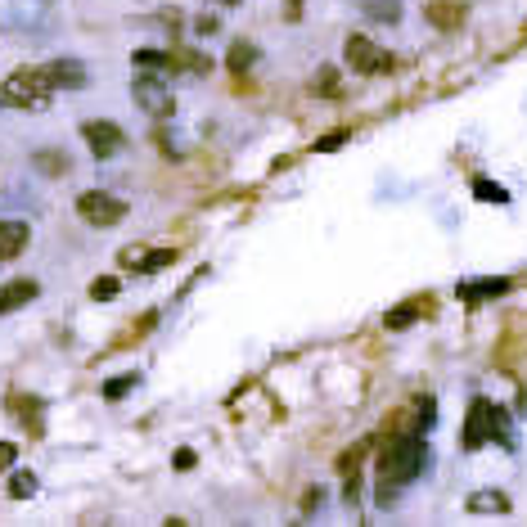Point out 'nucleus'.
<instances>
[{"instance_id":"f257e3e1","label":"nucleus","mask_w":527,"mask_h":527,"mask_svg":"<svg viewBox=\"0 0 527 527\" xmlns=\"http://www.w3.org/2000/svg\"><path fill=\"white\" fill-rule=\"evenodd\" d=\"M428 464V446H424V433L410 428V433H397L383 442V455H379V505H392L406 482H415Z\"/></svg>"},{"instance_id":"f03ea898","label":"nucleus","mask_w":527,"mask_h":527,"mask_svg":"<svg viewBox=\"0 0 527 527\" xmlns=\"http://www.w3.org/2000/svg\"><path fill=\"white\" fill-rule=\"evenodd\" d=\"M487 442L514 446V433H509V419H505V410H500L496 401H491V397H473L469 401V415H464L460 446H464V451H478V446H487Z\"/></svg>"},{"instance_id":"7ed1b4c3","label":"nucleus","mask_w":527,"mask_h":527,"mask_svg":"<svg viewBox=\"0 0 527 527\" xmlns=\"http://www.w3.org/2000/svg\"><path fill=\"white\" fill-rule=\"evenodd\" d=\"M0 95L14 104V109H28L41 113L50 109V95H55V82H50V68H14L0 86Z\"/></svg>"},{"instance_id":"20e7f679","label":"nucleus","mask_w":527,"mask_h":527,"mask_svg":"<svg viewBox=\"0 0 527 527\" xmlns=\"http://www.w3.org/2000/svg\"><path fill=\"white\" fill-rule=\"evenodd\" d=\"M343 55H347V64H352V73H361V77H383V73L397 68V59H392L383 46H374L370 37H347Z\"/></svg>"},{"instance_id":"39448f33","label":"nucleus","mask_w":527,"mask_h":527,"mask_svg":"<svg viewBox=\"0 0 527 527\" xmlns=\"http://www.w3.org/2000/svg\"><path fill=\"white\" fill-rule=\"evenodd\" d=\"M77 217H82L86 226L109 230V226H122V217H127V203L113 199V194H104V190H91V194H82V199H77Z\"/></svg>"},{"instance_id":"423d86ee","label":"nucleus","mask_w":527,"mask_h":527,"mask_svg":"<svg viewBox=\"0 0 527 527\" xmlns=\"http://www.w3.org/2000/svg\"><path fill=\"white\" fill-rule=\"evenodd\" d=\"M176 257H181V253H172V248H140V244H131V248H122V253H118V266H122V271H131V275H158V271H167Z\"/></svg>"},{"instance_id":"0eeeda50","label":"nucleus","mask_w":527,"mask_h":527,"mask_svg":"<svg viewBox=\"0 0 527 527\" xmlns=\"http://www.w3.org/2000/svg\"><path fill=\"white\" fill-rule=\"evenodd\" d=\"M131 91H136V104L149 113V118H172V113H176L172 91H167L158 77H136V86H131Z\"/></svg>"},{"instance_id":"6e6552de","label":"nucleus","mask_w":527,"mask_h":527,"mask_svg":"<svg viewBox=\"0 0 527 527\" xmlns=\"http://www.w3.org/2000/svg\"><path fill=\"white\" fill-rule=\"evenodd\" d=\"M82 140L91 145L95 158H113V154H122V145H127L122 127H113V122H82Z\"/></svg>"},{"instance_id":"1a4fd4ad","label":"nucleus","mask_w":527,"mask_h":527,"mask_svg":"<svg viewBox=\"0 0 527 527\" xmlns=\"http://www.w3.org/2000/svg\"><path fill=\"white\" fill-rule=\"evenodd\" d=\"M28 239H32L28 221H0V262H14L28 248Z\"/></svg>"},{"instance_id":"9d476101","label":"nucleus","mask_w":527,"mask_h":527,"mask_svg":"<svg viewBox=\"0 0 527 527\" xmlns=\"http://www.w3.org/2000/svg\"><path fill=\"white\" fill-rule=\"evenodd\" d=\"M424 14H428V23H433L437 32H455L469 10H464V0H433Z\"/></svg>"},{"instance_id":"9b49d317","label":"nucleus","mask_w":527,"mask_h":527,"mask_svg":"<svg viewBox=\"0 0 527 527\" xmlns=\"http://www.w3.org/2000/svg\"><path fill=\"white\" fill-rule=\"evenodd\" d=\"M5 406L14 410V415L28 424V437H46V428H41V401L37 397H23V392H10L5 397Z\"/></svg>"},{"instance_id":"f8f14e48","label":"nucleus","mask_w":527,"mask_h":527,"mask_svg":"<svg viewBox=\"0 0 527 527\" xmlns=\"http://www.w3.org/2000/svg\"><path fill=\"white\" fill-rule=\"evenodd\" d=\"M37 293H41L37 280H14V284H5V289H0V316H10V311L28 307Z\"/></svg>"},{"instance_id":"ddd939ff","label":"nucleus","mask_w":527,"mask_h":527,"mask_svg":"<svg viewBox=\"0 0 527 527\" xmlns=\"http://www.w3.org/2000/svg\"><path fill=\"white\" fill-rule=\"evenodd\" d=\"M428 311H433V302L428 298H410V302H401V307H392L388 316H383V325L388 329H410L419 316H428Z\"/></svg>"},{"instance_id":"4468645a","label":"nucleus","mask_w":527,"mask_h":527,"mask_svg":"<svg viewBox=\"0 0 527 527\" xmlns=\"http://www.w3.org/2000/svg\"><path fill=\"white\" fill-rule=\"evenodd\" d=\"M50 82L64 86V91H82V86H86V68L77 64V59H55V64H50Z\"/></svg>"},{"instance_id":"2eb2a0df","label":"nucleus","mask_w":527,"mask_h":527,"mask_svg":"<svg viewBox=\"0 0 527 527\" xmlns=\"http://www.w3.org/2000/svg\"><path fill=\"white\" fill-rule=\"evenodd\" d=\"M469 509L473 514H509V496L505 491H473Z\"/></svg>"},{"instance_id":"dca6fc26","label":"nucleus","mask_w":527,"mask_h":527,"mask_svg":"<svg viewBox=\"0 0 527 527\" xmlns=\"http://www.w3.org/2000/svg\"><path fill=\"white\" fill-rule=\"evenodd\" d=\"M500 293H509V280H478V284H460V298H464V302L500 298Z\"/></svg>"},{"instance_id":"f3484780","label":"nucleus","mask_w":527,"mask_h":527,"mask_svg":"<svg viewBox=\"0 0 527 527\" xmlns=\"http://www.w3.org/2000/svg\"><path fill=\"white\" fill-rule=\"evenodd\" d=\"M136 68H158V73H176L181 68V59H176V50L167 55V50H136Z\"/></svg>"},{"instance_id":"a211bd4d","label":"nucleus","mask_w":527,"mask_h":527,"mask_svg":"<svg viewBox=\"0 0 527 527\" xmlns=\"http://www.w3.org/2000/svg\"><path fill=\"white\" fill-rule=\"evenodd\" d=\"M226 64H230V73H248V68L257 64V50L248 46V41H235V46H230V55H226Z\"/></svg>"},{"instance_id":"6ab92c4d","label":"nucleus","mask_w":527,"mask_h":527,"mask_svg":"<svg viewBox=\"0 0 527 527\" xmlns=\"http://www.w3.org/2000/svg\"><path fill=\"white\" fill-rule=\"evenodd\" d=\"M10 496L14 500H28V496H37V473H28V469H19L10 478Z\"/></svg>"},{"instance_id":"aec40b11","label":"nucleus","mask_w":527,"mask_h":527,"mask_svg":"<svg viewBox=\"0 0 527 527\" xmlns=\"http://www.w3.org/2000/svg\"><path fill=\"white\" fill-rule=\"evenodd\" d=\"M122 293V284L113 280V275H100V280H91V298L95 302H113Z\"/></svg>"},{"instance_id":"412c9836","label":"nucleus","mask_w":527,"mask_h":527,"mask_svg":"<svg viewBox=\"0 0 527 527\" xmlns=\"http://www.w3.org/2000/svg\"><path fill=\"white\" fill-rule=\"evenodd\" d=\"M136 388V374H122V379H109L104 383V397L109 401H122V392H131Z\"/></svg>"},{"instance_id":"4be33fe9","label":"nucleus","mask_w":527,"mask_h":527,"mask_svg":"<svg viewBox=\"0 0 527 527\" xmlns=\"http://www.w3.org/2000/svg\"><path fill=\"white\" fill-rule=\"evenodd\" d=\"M365 10H370L374 19H388V23H397V19H401V10H397V0H388V5H383V0H370V5H365Z\"/></svg>"},{"instance_id":"5701e85b","label":"nucleus","mask_w":527,"mask_h":527,"mask_svg":"<svg viewBox=\"0 0 527 527\" xmlns=\"http://www.w3.org/2000/svg\"><path fill=\"white\" fill-rule=\"evenodd\" d=\"M473 194H478V199H496V203H505V190H500V185H487V181H473Z\"/></svg>"},{"instance_id":"b1692460","label":"nucleus","mask_w":527,"mask_h":527,"mask_svg":"<svg viewBox=\"0 0 527 527\" xmlns=\"http://www.w3.org/2000/svg\"><path fill=\"white\" fill-rule=\"evenodd\" d=\"M14 460H19V446H14V442H0V473L14 469Z\"/></svg>"},{"instance_id":"393cba45","label":"nucleus","mask_w":527,"mask_h":527,"mask_svg":"<svg viewBox=\"0 0 527 527\" xmlns=\"http://www.w3.org/2000/svg\"><path fill=\"white\" fill-rule=\"evenodd\" d=\"M37 163L46 167V172H68V158H55V154H41Z\"/></svg>"},{"instance_id":"a878e982","label":"nucleus","mask_w":527,"mask_h":527,"mask_svg":"<svg viewBox=\"0 0 527 527\" xmlns=\"http://www.w3.org/2000/svg\"><path fill=\"white\" fill-rule=\"evenodd\" d=\"M334 86H338V73H334V68H320V91L334 95Z\"/></svg>"},{"instance_id":"bb28decb","label":"nucleus","mask_w":527,"mask_h":527,"mask_svg":"<svg viewBox=\"0 0 527 527\" xmlns=\"http://www.w3.org/2000/svg\"><path fill=\"white\" fill-rule=\"evenodd\" d=\"M194 28H199V37H208V32H217V19H208V14H203V19L194 23Z\"/></svg>"},{"instance_id":"cd10ccee","label":"nucleus","mask_w":527,"mask_h":527,"mask_svg":"<svg viewBox=\"0 0 527 527\" xmlns=\"http://www.w3.org/2000/svg\"><path fill=\"white\" fill-rule=\"evenodd\" d=\"M176 469H194V451H176Z\"/></svg>"},{"instance_id":"c85d7f7f","label":"nucleus","mask_w":527,"mask_h":527,"mask_svg":"<svg viewBox=\"0 0 527 527\" xmlns=\"http://www.w3.org/2000/svg\"><path fill=\"white\" fill-rule=\"evenodd\" d=\"M302 14V0H289V19H298Z\"/></svg>"},{"instance_id":"c756f323","label":"nucleus","mask_w":527,"mask_h":527,"mask_svg":"<svg viewBox=\"0 0 527 527\" xmlns=\"http://www.w3.org/2000/svg\"><path fill=\"white\" fill-rule=\"evenodd\" d=\"M518 410H523V415H527V392H518Z\"/></svg>"},{"instance_id":"7c9ffc66","label":"nucleus","mask_w":527,"mask_h":527,"mask_svg":"<svg viewBox=\"0 0 527 527\" xmlns=\"http://www.w3.org/2000/svg\"><path fill=\"white\" fill-rule=\"evenodd\" d=\"M217 5H226V10H230V5H239V0H217Z\"/></svg>"}]
</instances>
